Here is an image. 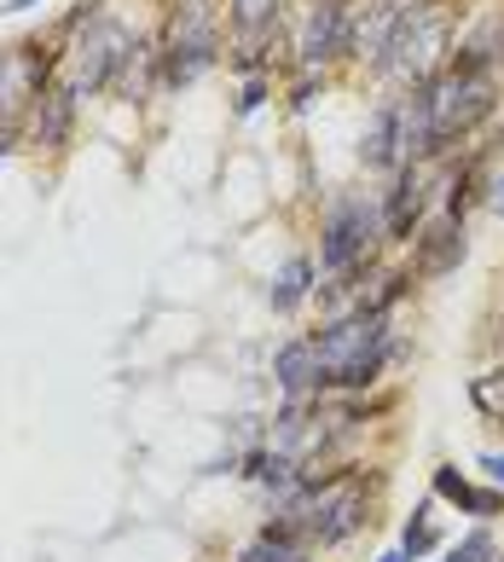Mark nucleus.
Wrapping results in <instances>:
<instances>
[{"label": "nucleus", "instance_id": "f257e3e1", "mask_svg": "<svg viewBox=\"0 0 504 562\" xmlns=\"http://www.w3.org/2000/svg\"><path fill=\"white\" fill-rule=\"evenodd\" d=\"M307 342H313V353H320V401L377 389L389 378V366L406 353V342L394 337L389 314H377L371 302H354L348 314H331Z\"/></svg>", "mask_w": 504, "mask_h": 562}, {"label": "nucleus", "instance_id": "f03ea898", "mask_svg": "<svg viewBox=\"0 0 504 562\" xmlns=\"http://www.w3.org/2000/svg\"><path fill=\"white\" fill-rule=\"evenodd\" d=\"M163 88H192L221 65V7L215 0H175L157 30Z\"/></svg>", "mask_w": 504, "mask_h": 562}, {"label": "nucleus", "instance_id": "7ed1b4c3", "mask_svg": "<svg viewBox=\"0 0 504 562\" xmlns=\"http://www.w3.org/2000/svg\"><path fill=\"white\" fill-rule=\"evenodd\" d=\"M447 53H452V12L429 7V0H412L394 41L383 47V58L371 65V76H394L406 88H417V81H429L447 65Z\"/></svg>", "mask_w": 504, "mask_h": 562}, {"label": "nucleus", "instance_id": "20e7f679", "mask_svg": "<svg viewBox=\"0 0 504 562\" xmlns=\"http://www.w3.org/2000/svg\"><path fill=\"white\" fill-rule=\"evenodd\" d=\"M377 244H383V203L366 192H343L320 221V273L343 279L354 267L377 261Z\"/></svg>", "mask_w": 504, "mask_h": 562}, {"label": "nucleus", "instance_id": "39448f33", "mask_svg": "<svg viewBox=\"0 0 504 562\" xmlns=\"http://www.w3.org/2000/svg\"><path fill=\"white\" fill-rule=\"evenodd\" d=\"M134 47H139V35L122 24V18L104 12V0H99V12L70 35V65H76L70 70V88L76 93H111L116 81H122V70H128Z\"/></svg>", "mask_w": 504, "mask_h": 562}, {"label": "nucleus", "instance_id": "423d86ee", "mask_svg": "<svg viewBox=\"0 0 504 562\" xmlns=\"http://www.w3.org/2000/svg\"><path fill=\"white\" fill-rule=\"evenodd\" d=\"M424 215H429V169L424 162H401L394 186L383 192V244H412Z\"/></svg>", "mask_w": 504, "mask_h": 562}, {"label": "nucleus", "instance_id": "0eeeda50", "mask_svg": "<svg viewBox=\"0 0 504 562\" xmlns=\"http://www.w3.org/2000/svg\"><path fill=\"white\" fill-rule=\"evenodd\" d=\"M354 35V0H313L307 24H302V70H325L331 58H348Z\"/></svg>", "mask_w": 504, "mask_h": 562}, {"label": "nucleus", "instance_id": "6e6552de", "mask_svg": "<svg viewBox=\"0 0 504 562\" xmlns=\"http://www.w3.org/2000/svg\"><path fill=\"white\" fill-rule=\"evenodd\" d=\"M464 256H470L464 221L440 210L435 221L417 226V238H412V279H447V273H458Z\"/></svg>", "mask_w": 504, "mask_h": 562}, {"label": "nucleus", "instance_id": "1a4fd4ad", "mask_svg": "<svg viewBox=\"0 0 504 562\" xmlns=\"http://www.w3.org/2000/svg\"><path fill=\"white\" fill-rule=\"evenodd\" d=\"M360 162L377 175H394L406 162V93H394L371 111L366 134H360Z\"/></svg>", "mask_w": 504, "mask_h": 562}, {"label": "nucleus", "instance_id": "9d476101", "mask_svg": "<svg viewBox=\"0 0 504 562\" xmlns=\"http://www.w3.org/2000/svg\"><path fill=\"white\" fill-rule=\"evenodd\" d=\"M429 493L440 498V505H452L458 516H475V522H499L504 516V487H475L458 464H435Z\"/></svg>", "mask_w": 504, "mask_h": 562}, {"label": "nucleus", "instance_id": "9b49d317", "mask_svg": "<svg viewBox=\"0 0 504 562\" xmlns=\"http://www.w3.org/2000/svg\"><path fill=\"white\" fill-rule=\"evenodd\" d=\"M76 88L70 81H53L47 93L30 105V116H24V139L30 145H47V151H65V139H70V122H76Z\"/></svg>", "mask_w": 504, "mask_h": 562}, {"label": "nucleus", "instance_id": "f8f14e48", "mask_svg": "<svg viewBox=\"0 0 504 562\" xmlns=\"http://www.w3.org/2000/svg\"><path fill=\"white\" fill-rule=\"evenodd\" d=\"M320 551L307 546V533H302V522L290 510H272L267 522L256 528V539L238 551V562H313Z\"/></svg>", "mask_w": 504, "mask_h": 562}, {"label": "nucleus", "instance_id": "ddd939ff", "mask_svg": "<svg viewBox=\"0 0 504 562\" xmlns=\"http://www.w3.org/2000/svg\"><path fill=\"white\" fill-rule=\"evenodd\" d=\"M272 383H279L284 401H320V353L307 337H290L272 353Z\"/></svg>", "mask_w": 504, "mask_h": 562}, {"label": "nucleus", "instance_id": "4468645a", "mask_svg": "<svg viewBox=\"0 0 504 562\" xmlns=\"http://www.w3.org/2000/svg\"><path fill=\"white\" fill-rule=\"evenodd\" d=\"M290 0H226V18H233L238 47H267V35L279 30Z\"/></svg>", "mask_w": 504, "mask_h": 562}, {"label": "nucleus", "instance_id": "2eb2a0df", "mask_svg": "<svg viewBox=\"0 0 504 562\" xmlns=\"http://www.w3.org/2000/svg\"><path fill=\"white\" fill-rule=\"evenodd\" d=\"M313 273H320V267H313L307 256H290L279 273H272V284H267V302H272V314H296V307L313 296Z\"/></svg>", "mask_w": 504, "mask_h": 562}, {"label": "nucleus", "instance_id": "dca6fc26", "mask_svg": "<svg viewBox=\"0 0 504 562\" xmlns=\"http://www.w3.org/2000/svg\"><path fill=\"white\" fill-rule=\"evenodd\" d=\"M401 551H406V562H424V557H435L440 551V528H435V493L417 505L412 516H406V528H401Z\"/></svg>", "mask_w": 504, "mask_h": 562}, {"label": "nucleus", "instance_id": "f3484780", "mask_svg": "<svg viewBox=\"0 0 504 562\" xmlns=\"http://www.w3.org/2000/svg\"><path fill=\"white\" fill-rule=\"evenodd\" d=\"M470 406L481 412V418H493L504 429V366L481 371V378H470Z\"/></svg>", "mask_w": 504, "mask_h": 562}, {"label": "nucleus", "instance_id": "a211bd4d", "mask_svg": "<svg viewBox=\"0 0 504 562\" xmlns=\"http://www.w3.org/2000/svg\"><path fill=\"white\" fill-rule=\"evenodd\" d=\"M493 557H499V539H493L488 528H470L458 546L440 551V562H493Z\"/></svg>", "mask_w": 504, "mask_h": 562}, {"label": "nucleus", "instance_id": "6ab92c4d", "mask_svg": "<svg viewBox=\"0 0 504 562\" xmlns=\"http://www.w3.org/2000/svg\"><path fill=\"white\" fill-rule=\"evenodd\" d=\"M313 93H325V76H320V70H307V76L296 81V93H290V111H307Z\"/></svg>", "mask_w": 504, "mask_h": 562}, {"label": "nucleus", "instance_id": "aec40b11", "mask_svg": "<svg viewBox=\"0 0 504 562\" xmlns=\"http://www.w3.org/2000/svg\"><path fill=\"white\" fill-rule=\"evenodd\" d=\"M267 105V81H249V88L238 93V116H256Z\"/></svg>", "mask_w": 504, "mask_h": 562}, {"label": "nucleus", "instance_id": "412c9836", "mask_svg": "<svg viewBox=\"0 0 504 562\" xmlns=\"http://www.w3.org/2000/svg\"><path fill=\"white\" fill-rule=\"evenodd\" d=\"M238 464H244V452L226 447L221 458H209V464H203V475H238Z\"/></svg>", "mask_w": 504, "mask_h": 562}, {"label": "nucleus", "instance_id": "4be33fe9", "mask_svg": "<svg viewBox=\"0 0 504 562\" xmlns=\"http://www.w3.org/2000/svg\"><path fill=\"white\" fill-rule=\"evenodd\" d=\"M475 464H481V475H488L493 487H504V452H481Z\"/></svg>", "mask_w": 504, "mask_h": 562}, {"label": "nucleus", "instance_id": "5701e85b", "mask_svg": "<svg viewBox=\"0 0 504 562\" xmlns=\"http://www.w3.org/2000/svg\"><path fill=\"white\" fill-rule=\"evenodd\" d=\"M18 139H24V128H12V122H7V128H0V157H7V151H12Z\"/></svg>", "mask_w": 504, "mask_h": 562}, {"label": "nucleus", "instance_id": "b1692460", "mask_svg": "<svg viewBox=\"0 0 504 562\" xmlns=\"http://www.w3.org/2000/svg\"><path fill=\"white\" fill-rule=\"evenodd\" d=\"M30 7H41V0H7V7H0V18H18V12H30Z\"/></svg>", "mask_w": 504, "mask_h": 562}, {"label": "nucleus", "instance_id": "393cba45", "mask_svg": "<svg viewBox=\"0 0 504 562\" xmlns=\"http://www.w3.org/2000/svg\"><path fill=\"white\" fill-rule=\"evenodd\" d=\"M488 203H493V210H499V215H504V175H499V180H493V192H488Z\"/></svg>", "mask_w": 504, "mask_h": 562}, {"label": "nucleus", "instance_id": "a878e982", "mask_svg": "<svg viewBox=\"0 0 504 562\" xmlns=\"http://www.w3.org/2000/svg\"><path fill=\"white\" fill-rule=\"evenodd\" d=\"M377 562H406V551H401V546H394V551H383V557H377Z\"/></svg>", "mask_w": 504, "mask_h": 562}, {"label": "nucleus", "instance_id": "bb28decb", "mask_svg": "<svg viewBox=\"0 0 504 562\" xmlns=\"http://www.w3.org/2000/svg\"><path fill=\"white\" fill-rule=\"evenodd\" d=\"M499 325H504V302H499Z\"/></svg>", "mask_w": 504, "mask_h": 562}, {"label": "nucleus", "instance_id": "cd10ccee", "mask_svg": "<svg viewBox=\"0 0 504 562\" xmlns=\"http://www.w3.org/2000/svg\"><path fill=\"white\" fill-rule=\"evenodd\" d=\"M493 562H504V551H499V557H493Z\"/></svg>", "mask_w": 504, "mask_h": 562}]
</instances>
